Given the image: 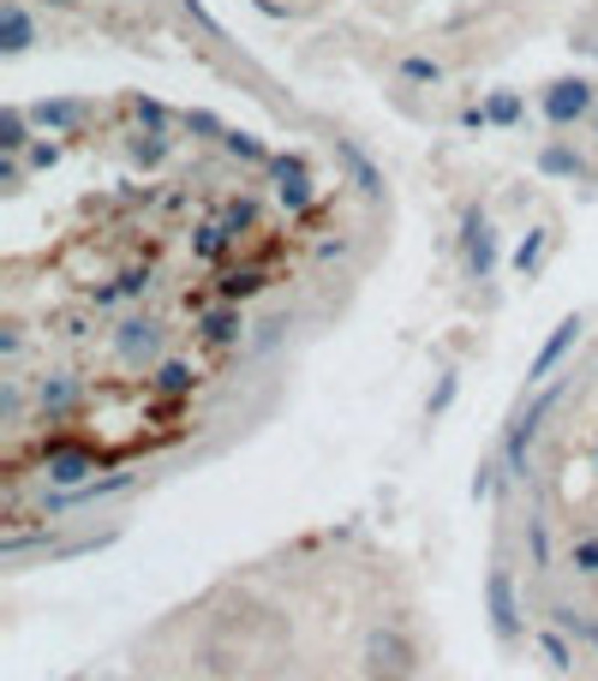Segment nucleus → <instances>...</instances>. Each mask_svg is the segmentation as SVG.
I'll list each match as a JSON object with an SVG mask.
<instances>
[{
	"label": "nucleus",
	"instance_id": "1",
	"mask_svg": "<svg viewBox=\"0 0 598 681\" xmlns=\"http://www.w3.org/2000/svg\"><path fill=\"white\" fill-rule=\"evenodd\" d=\"M359 675L366 681H419V646L407 640V628L377 621L359 640Z\"/></svg>",
	"mask_w": 598,
	"mask_h": 681
},
{
	"label": "nucleus",
	"instance_id": "2",
	"mask_svg": "<svg viewBox=\"0 0 598 681\" xmlns=\"http://www.w3.org/2000/svg\"><path fill=\"white\" fill-rule=\"evenodd\" d=\"M461 263H466V281L497 275V228H491L485 203H466L461 210Z\"/></svg>",
	"mask_w": 598,
	"mask_h": 681
},
{
	"label": "nucleus",
	"instance_id": "3",
	"mask_svg": "<svg viewBox=\"0 0 598 681\" xmlns=\"http://www.w3.org/2000/svg\"><path fill=\"white\" fill-rule=\"evenodd\" d=\"M538 114H545V121L557 126V132L592 121V114H598L592 78H557V84H545V96H538Z\"/></svg>",
	"mask_w": 598,
	"mask_h": 681
},
{
	"label": "nucleus",
	"instance_id": "4",
	"mask_svg": "<svg viewBox=\"0 0 598 681\" xmlns=\"http://www.w3.org/2000/svg\"><path fill=\"white\" fill-rule=\"evenodd\" d=\"M557 383H550V389H538L527 407H521V419L508 425V437H503V472L508 479H527V449H533V437H538V419H545L550 407H557Z\"/></svg>",
	"mask_w": 598,
	"mask_h": 681
},
{
	"label": "nucleus",
	"instance_id": "5",
	"mask_svg": "<svg viewBox=\"0 0 598 681\" xmlns=\"http://www.w3.org/2000/svg\"><path fill=\"white\" fill-rule=\"evenodd\" d=\"M114 359L126 365V371H144V365H162V323L156 317H126L120 329L108 335Z\"/></svg>",
	"mask_w": 598,
	"mask_h": 681
},
{
	"label": "nucleus",
	"instance_id": "6",
	"mask_svg": "<svg viewBox=\"0 0 598 681\" xmlns=\"http://www.w3.org/2000/svg\"><path fill=\"white\" fill-rule=\"evenodd\" d=\"M580 329H587V317H580V311H568V317L557 323V329H550V340H545V347L533 353V365H527V383H550V371H557V365L568 359V353L580 347Z\"/></svg>",
	"mask_w": 598,
	"mask_h": 681
},
{
	"label": "nucleus",
	"instance_id": "7",
	"mask_svg": "<svg viewBox=\"0 0 598 681\" xmlns=\"http://www.w3.org/2000/svg\"><path fill=\"white\" fill-rule=\"evenodd\" d=\"M485 604H491V628H497V640H521V598H515V574L508 568H491Z\"/></svg>",
	"mask_w": 598,
	"mask_h": 681
},
{
	"label": "nucleus",
	"instance_id": "8",
	"mask_svg": "<svg viewBox=\"0 0 598 681\" xmlns=\"http://www.w3.org/2000/svg\"><path fill=\"white\" fill-rule=\"evenodd\" d=\"M270 174H275V198H282V210H287V216H305V210L317 203V186L305 180L300 156H275V161H270Z\"/></svg>",
	"mask_w": 598,
	"mask_h": 681
},
{
	"label": "nucleus",
	"instance_id": "9",
	"mask_svg": "<svg viewBox=\"0 0 598 681\" xmlns=\"http://www.w3.org/2000/svg\"><path fill=\"white\" fill-rule=\"evenodd\" d=\"M120 491H133V472H108V479H91V484H66L61 496H42V514H66V509H84V502L120 496Z\"/></svg>",
	"mask_w": 598,
	"mask_h": 681
},
{
	"label": "nucleus",
	"instance_id": "10",
	"mask_svg": "<svg viewBox=\"0 0 598 681\" xmlns=\"http://www.w3.org/2000/svg\"><path fill=\"white\" fill-rule=\"evenodd\" d=\"M78 401H84V383L72 377V371H42V383H36V407H42V419H49V425H61Z\"/></svg>",
	"mask_w": 598,
	"mask_h": 681
},
{
	"label": "nucleus",
	"instance_id": "11",
	"mask_svg": "<svg viewBox=\"0 0 598 681\" xmlns=\"http://www.w3.org/2000/svg\"><path fill=\"white\" fill-rule=\"evenodd\" d=\"M42 472H49V484H91V472H96V449L49 442V461H42Z\"/></svg>",
	"mask_w": 598,
	"mask_h": 681
},
{
	"label": "nucleus",
	"instance_id": "12",
	"mask_svg": "<svg viewBox=\"0 0 598 681\" xmlns=\"http://www.w3.org/2000/svg\"><path fill=\"white\" fill-rule=\"evenodd\" d=\"M31 42H36L31 7H24V0H7V7H0V54H24Z\"/></svg>",
	"mask_w": 598,
	"mask_h": 681
},
{
	"label": "nucleus",
	"instance_id": "13",
	"mask_svg": "<svg viewBox=\"0 0 598 681\" xmlns=\"http://www.w3.org/2000/svg\"><path fill=\"white\" fill-rule=\"evenodd\" d=\"M538 174H550V180H592L587 156H580V150H568L563 138H550L545 150H538Z\"/></svg>",
	"mask_w": 598,
	"mask_h": 681
},
{
	"label": "nucleus",
	"instance_id": "14",
	"mask_svg": "<svg viewBox=\"0 0 598 681\" xmlns=\"http://www.w3.org/2000/svg\"><path fill=\"white\" fill-rule=\"evenodd\" d=\"M240 329H245V317H240V305H233V300H222L216 311H203V317H198V335L210 340V347H228V340H240Z\"/></svg>",
	"mask_w": 598,
	"mask_h": 681
},
{
	"label": "nucleus",
	"instance_id": "15",
	"mask_svg": "<svg viewBox=\"0 0 598 681\" xmlns=\"http://www.w3.org/2000/svg\"><path fill=\"white\" fill-rule=\"evenodd\" d=\"M335 156H342V168L354 174V186L366 191V198H384V174L371 168V156L359 150V144H347V138H335Z\"/></svg>",
	"mask_w": 598,
	"mask_h": 681
},
{
	"label": "nucleus",
	"instance_id": "16",
	"mask_svg": "<svg viewBox=\"0 0 598 681\" xmlns=\"http://www.w3.org/2000/svg\"><path fill=\"white\" fill-rule=\"evenodd\" d=\"M31 121L49 126V132H78L84 121H91V108H84V102H36Z\"/></svg>",
	"mask_w": 598,
	"mask_h": 681
},
{
	"label": "nucleus",
	"instance_id": "17",
	"mask_svg": "<svg viewBox=\"0 0 598 681\" xmlns=\"http://www.w3.org/2000/svg\"><path fill=\"white\" fill-rule=\"evenodd\" d=\"M150 389H156V395H174V401H180V395H192V389H198V365H186V359H162V365H156V377H150Z\"/></svg>",
	"mask_w": 598,
	"mask_h": 681
},
{
	"label": "nucleus",
	"instance_id": "18",
	"mask_svg": "<svg viewBox=\"0 0 598 681\" xmlns=\"http://www.w3.org/2000/svg\"><path fill=\"white\" fill-rule=\"evenodd\" d=\"M550 240H557V233H550V228H533L527 240L515 245V275H521V281H533L538 270H545V258H550Z\"/></svg>",
	"mask_w": 598,
	"mask_h": 681
},
{
	"label": "nucleus",
	"instance_id": "19",
	"mask_svg": "<svg viewBox=\"0 0 598 681\" xmlns=\"http://www.w3.org/2000/svg\"><path fill=\"white\" fill-rule=\"evenodd\" d=\"M233 240H240V233H233L228 221H203V228L192 233V258H203V263H222Z\"/></svg>",
	"mask_w": 598,
	"mask_h": 681
},
{
	"label": "nucleus",
	"instance_id": "20",
	"mask_svg": "<svg viewBox=\"0 0 598 681\" xmlns=\"http://www.w3.org/2000/svg\"><path fill=\"white\" fill-rule=\"evenodd\" d=\"M533 640H538V651H545L550 670H563V675H568V670L580 663V658H575V646H568V628H557V621H550V628H538Z\"/></svg>",
	"mask_w": 598,
	"mask_h": 681
},
{
	"label": "nucleus",
	"instance_id": "21",
	"mask_svg": "<svg viewBox=\"0 0 598 681\" xmlns=\"http://www.w3.org/2000/svg\"><path fill=\"white\" fill-rule=\"evenodd\" d=\"M264 287H270L264 270H228L222 281H216V300H233V305H240V300H252V293H264Z\"/></svg>",
	"mask_w": 598,
	"mask_h": 681
},
{
	"label": "nucleus",
	"instance_id": "22",
	"mask_svg": "<svg viewBox=\"0 0 598 681\" xmlns=\"http://www.w3.org/2000/svg\"><path fill=\"white\" fill-rule=\"evenodd\" d=\"M24 150H31V114L7 108L0 114V156H24Z\"/></svg>",
	"mask_w": 598,
	"mask_h": 681
},
{
	"label": "nucleus",
	"instance_id": "23",
	"mask_svg": "<svg viewBox=\"0 0 598 681\" xmlns=\"http://www.w3.org/2000/svg\"><path fill=\"white\" fill-rule=\"evenodd\" d=\"M396 72L407 84H426V91H431V84H443V61H437V54H401Z\"/></svg>",
	"mask_w": 598,
	"mask_h": 681
},
{
	"label": "nucleus",
	"instance_id": "24",
	"mask_svg": "<svg viewBox=\"0 0 598 681\" xmlns=\"http://www.w3.org/2000/svg\"><path fill=\"white\" fill-rule=\"evenodd\" d=\"M485 114H491V126H521V121H527V102H521L515 91H491Z\"/></svg>",
	"mask_w": 598,
	"mask_h": 681
},
{
	"label": "nucleus",
	"instance_id": "25",
	"mask_svg": "<svg viewBox=\"0 0 598 681\" xmlns=\"http://www.w3.org/2000/svg\"><path fill=\"white\" fill-rule=\"evenodd\" d=\"M0 419H7L12 431L24 425V383L19 377H0Z\"/></svg>",
	"mask_w": 598,
	"mask_h": 681
},
{
	"label": "nucleus",
	"instance_id": "26",
	"mask_svg": "<svg viewBox=\"0 0 598 681\" xmlns=\"http://www.w3.org/2000/svg\"><path fill=\"white\" fill-rule=\"evenodd\" d=\"M527 551H533V568H550V526H545V514H527Z\"/></svg>",
	"mask_w": 598,
	"mask_h": 681
},
{
	"label": "nucleus",
	"instance_id": "27",
	"mask_svg": "<svg viewBox=\"0 0 598 681\" xmlns=\"http://www.w3.org/2000/svg\"><path fill=\"white\" fill-rule=\"evenodd\" d=\"M222 144H228V156H240V161H264V168L275 161V156L264 150V144H258V138H245V132H228Z\"/></svg>",
	"mask_w": 598,
	"mask_h": 681
},
{
	"label": "nucleus",
	"instance_id": "28",
	"mask_svg": "<svg viewBox=\"0 0 598 681\" xmlns=\"http://www.w3.org/2000/svg\"><path fill=\"white\" fill-rule=\"evenodd\" d=\"M568 562H575V574H598V538H575Z\"/></svg>",
	"mask_w": 598,
	"mask_h": 681
},
{
	"label": "nucleus",
	"instance_id": "29",
	"mask_svg": "<svg viewBox=\"0 0 598 681\" xmlns=\"http://www.w3.org/2000/svg\"><path fill=\"white\" fill-rule=\"evenodd\" d=\"M186 132H198V138H228V126L216 121V114H203V108L186 114Z\"/></svg>",
	"mask_w": 598,
	"mask_h": 681
},
{
	"label": "nucleus",
	"instance_id": "30",
	"mask_svg": "<svg viewBox=\"0 0 598 681\" xmlns=\"http://www.w3.org/2000/svg\"><path fill=\"white\" fill-rule=\"evenodd\" d=\"M133 156L144 161V168H156V161H162V156H168V138H162V132H150V144H144V138H138V144H133Z\"/></svg>",
	"mask_w": 598,
	"mask_h": 681
},
{
	"label": "nucleus",
	"instance_id": "31",
	"mask_svg": "<svg viewBox=\"0 0 598 681\" xmlns=\"http://www.w3.org/2000/svg\"><path fill=\"white\" fill-rule=\"evenodd\" d=\"M133 114H138V126H150V132L168 126V108H156V102H144V96H133Z\"/></svg>",
	"mask_w": 598,
	"mask_h": 681
},
{
	"label": "nucleus",
	"instance_id": "32",
	"mask_svg": "<svg viewBox=\"0 0 598 681\" xmlns=\"http://www.w3.org/2000/svg\"><path fill=\"white\" fill-rule=\"evenodd\" d=\"M54 161H61V144H31L24 150V168H54Z\"/></svg>",
	"mask_w": 598,
	"mask_h": 681
},
{
	"label": "nucleus",
	"instance_id": "33",
	"mask_svg": "<svg viewBox=\"0 0 598 681\" xmlns=\"http://www.w3.org/2000/svg\"><path fill=\"white\" fill-rule=\"evenodd\" d=\"M497 472H503L497 461H485V467H479V479H473V496H479V502H485L491 491H497Z\"/></svg>",
	"mask_w": 598,
	"mask_h": 681
},
{
	"label": "nucleus",
	"instance_id": "34",
	"mask_svg": "<svg viewBox=\"0 0 598 681\" xmlns=\"http://www.w3.org/2000/svg\"><path fill=\"white\" fill-rule=\"evenodd\" d=\"M0 186H7V191H19V186H24V161H19V156L0 161Z\"/></svg>",
	"mask_w": 598,
	"mask_h": 681
},
{
	"label": "nucleus",
	"instance_id": "35",
	"mask_svg": "<svg viewBox=\"0 0 598 681\" xmlns=\"http://www.w3.org/2000/svg\"><path fill=\"white\" fill-rule=\"evenodd\" d=\"M449 401H455V371H443V383H437V395H431V419L443 412Z\"/></svg>",
	"mask_w": 598,
	"mask_h": 681
},
{
	"label": "nucleus",
	"instance_id": "36",
	"mask_svg": "<svg viewBox=\"0 0 598 681\" xmlns=\"http://www.w3.org/2000/svg\"><path fill=\"white\" fill-rule=\"evenodd\" d=\"M186 19H198V24H203V31H210L216 42H222V24H216V19H210V12H203V0H186Z\"/></svg>",
	"mask_w": 598,
	"mask_h": 681
},
{
	"label": "nucleus",
	"instance_id": "37",
	"mask_svg": "<svg viewBox=\"0 0 598 681\" xmlns=\"http://www.w3.org/2000/svg\"><path fill=\"white\" fill-rule=\"evenodd\" d=\"M461 126H466V132H485V126H491V114L473 102V108H461Z\"/></svg>",
	"mask_w": 598,
	"mask_h": 681
},
{
	"label": "nucleus",
	"instance_id": "38",
	"mask_svg": "<svg viewBox=\"0 0 598 681\" xmlns=\"http://www.w3.org/2000/svg\"><path fill=\"white\" fill-rule=\"evenodd\" d=\"M36 7H78V0H36Z\"/></svg>",
	"mask_w": 598,
	"mask_h": 681
},
{
	"label": "nucleus",
	"instance_id": "39",
	"mask_svg": "<svg viewBox=\"0 0 598 681\" xmlns=\"http://www.w3.org/2000/svg\"><path fill=\"white\" fill-rule=\"evenodd\" d=\"M592 467H598V449H592Z\"/></svg>",
	"mask_w": 598,
	"mask_h": 681
},
{
	"label": "nucleus",
	"instance_id": "40",
	"mask_svg": "<svg viewBox=\"0 0 598 681\" xmlns=\"http://www.w3.org/2000/svg\"><path fill=\"white\" fill-rule=\"evenodd\" d=\"M592 132H598V114H592Z\"/></svg>",
	"mask_w": 598,
	"mask_h": 681
}]
</instances>
